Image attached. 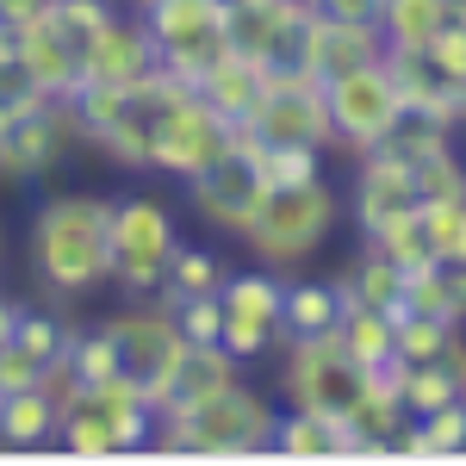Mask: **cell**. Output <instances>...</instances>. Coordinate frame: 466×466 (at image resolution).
I'll return each instance as SVG.
<instances>
[{
    "instance_id": "1",
    "label": "cell",
    "mask_w": 466,
    "mask_h": 466,
    "mask_svg": "<svg viewBox=\"0 0 466 466\" xmlns=\"http://www.w3.org/2000/svg\"><path fill=\"white\" fill-rule=\"evenodd\" d=\"M25 268L50 305H87L112 287V193L100 187H50L25 218Z\"/></svg>"
},
{
    "instance_id": "2",
    "label": "cell",
    "mask_w": 466,
    "mask_h": 466,
    "mask_svg": "<svg viewBox=\"0 0 466 466\" xmlns=\"http://www.w3.org/2000/svg\"><path fill=\"white\" fill-rule=\"evenodd\" d=\"M274 423H280V398L261 392L255 380H237L187 410H156V454H187V461L274 454Z\"/></svg>"
},
{
    "instance_id": "3",
    "label": "cell",
    "mask_w": 466,
    "mask_h": 466,
    "mask_svg": "<svg viewBox=\"0 0 466 466\" xmlns=\"http://www.w3.org/2000/svg\"><path fill=\"white\" fill-rule=\"evenodd\" d=\"M342 224H349V206H342L336 180L329 175L292 180V187H268L261 193V206L243 224L237 249L249 255V261H261V268H274V274H299L305 261H318L336 243Z\"/></svg>"
},
{
    "instance_id": "4",
    "label": "cell",
    "mask_w": 466,
    "mask_h": 466,
    "mask_svg": "<svg viewBox=\"0 0 466 466\" xmlns=\"http://www.w3.org/2000/svg\"><path fill=\"white\" fill-rule=\"evenodd\" d=\"M180 206L162 187H125L112 193V287L125 305L156 299L162 287V268L180 249Z\"/></svg>"
},
{
    "instance_id": "5",
    "label": "cell",
    "mask_w": 466,
    "mask_h": 466,
    "mask_svg": "<svg viewBox=\"0 0 466 466\" xmlns=\"http://www.w3.org/2000/svg\"><path fill=\"white\" fill-rule=\"evenodd\" d=\"M323 100H329V149L336 156H367V149L392 144L398 118H404V94H398V75L386 56L323 81Z\"/></svg>"
},
{
    "instance_id": "6",
    "label": "cell",
    "mask_w": 466,
    "mask_h": 466,
    "mask_svg": "<svg viewBox=\"0 0 466 466\" xmlns=\"http://www.w3.org/2000/svg\"><path fill=\"white\" fill-rule=\"evenodd\" d=\"M230 144H237V125L218 106H206V94L175 87L162 100V112H156V131H149V175L180 187V180L199 175L206 162H218Z\"/></svg>"
},
{
    "instance_id": "7",
    "label": "cell",
    "mask_w": 466,
    "mask_h": 466,
    "mask_svg": "<svg viewBox=\"0 0 466 466\" xmlns=\"http://www.w3.org/2000/svg\"><path fill=\"white\" fill-rule=\"evenodd\" d=\"M106 329H112V349H118V373L131 386H144L149 404H162L180 360H187V336H180L175 311L156 305V299H137V305L118 299V311H106Z\"/></svg>"
},
{
    "instance_id": "8",
    "label": "cell",
    "mask_w": 466,
    "mask_h": 466,
    "mask_svg": "<svg viewBox=\"0 0 466 466\" xmlns=\"http://www.w3.org/2000/svg\"><path fill=\"white\" fill-rule=\"evenodd\" d=\"M243 144H299V149H323L329 156V100L323 81L305 69H268L255 112L237 125Z\"/></svg>"
},
{
    "instance_id": "9",
    "label": "cell",
    "mask_w": 466,
    "mask_h": 466,
    "mask_svg": "<svg viewBox=\"0 0 466 466\" xmlns=\"http://www.w3.org/2000/svg\"><path fill=\"white\" fill-rule=\"evenodd\" d=\"M274 398L280 404H299V410H355L360 386H367V367H360L336 336L323 342H280L274 349Z\"/></svg>"
},
{
    "instance_id": "10",
    "label": "cell",
    "mask_w": 466,
    "mask_h": 466,
    "mask_svg": "<svg viewBox=\"0 0 466 466\" xmlns=\"http://www.w3.org/2000/svg\"><path fill=\"white\" fill-rule=\"evenodd\" d=\"M261 193H268V180L255 168V144H243V137L224 149L218 162H206L193 180H180V206L199 218L218 243H237L243 237V224L255 218Z\"/></svg>"
},
{
    "instance_id": "11",
    "label": "cell",
    "mask_w": 466,
    "mask_h": 466,
    "mask_svg": "<svg viewBox=\"0 0 466 466\" xmlns=\"http://www.w3.org/2000/svg\"><path fill=\"white\" fill-rule=\"evenodd\" d=\"M280 292H287V274H274L261 261H237L224 292H218V305H224V336L218 342L243 367L274 360V349H280Z\"/></svg>"
},
{
    "instance_id": "12",
    "label": "cell",
    "mask_w": 466,
    "mask_h": 466,
    "mask_svg": "<svg viewBox=\"0 0 466 466\" xmlns=\"http://www.w3.org/2000/svg\"><path fill=\"white\" fill-rule=\"evenodd\" d=\"M144 25L156 37L162 69L175 75V81H187V87H199V75L230 50V37H224V0H149Z\"/></svg>"
},
{
    "instance_id": "13",
    "label": "cell",
    "mask_w": 466,
    "mask_h": 466,
    "mask_svg": "<svg viewBox=\"0 0 466 466\" xmlns=\"http://www.w3.org/2000/svg\"><path fill=\"white\" fill-rule=\"evenodd\" d=\"M342 206H349V224H355V237H373V230H386L392 218L417 212L423 206V187H417V162L410 156H398L392 144L367 149L355 156V168H349V187H342Z\"/></svg>"
},
{
    "instance_id": "14",
    "label": "cell",
    "mask_w": 466,
    "mask_h": 466,
    "mask_svg": "<svg viewBox=\"0 0 466 466\" xmlns=\"http://www.w3.org/2000/svg\"><path fill=\"white\" fill-rule=\"evenodd\" d=\"M69 144H81L69 106L63 100H37L19 118H6V131H0V180L6 187H44L56 175V162L69 156Z\"/></svg>"
},
{
    "instance_id": "15",
    "label": "cell",
    "mask_w": 466,
    "mask_h": 466,
    "mask_svg": "<svg viewBox=\"0 0 466 466\" xmlns=\"http://www.w3.org/2000/svg\"><path fill=\"white\" fill-rule=\"evenodd\" d=\"M13 56L25 63V75H32V87L44 94V100H69L75 87H81L87 44L56 19V6H44V13H32L25 25H13Z\"/></svg>"
},
{
    "instance_id": "16",
    "label": "cell",
    "mask_w": 466,
    "mask_h": 466,
    "mask_svg": "<svg viewBox=\"0 0 466 466\" xmlns=\"http://www.w3.org/2000/svg\"><path fill=\"white\" fill-rule=\"evenodd\" d=\"M156 75H162L156 37H149L144 13H131V6L87 44V63H81V81H94V87H144Z\"/></svg>"
},
{
    "instance_id": "17",
    "label": "cell",
    "mask_w": 466,
    "mask_h": 466,
    "mask_svg": "<svg viewBox=\"0 0 466 466\" xmlns=\"http://www.w3.org/2000/svg\"><path fill=\"white\" fill-rule=\"evenodd\" d=\"M380 56H386V37H380V25H355V19L305 13V75L336 81V75L360 69V63H380Z\"/></svg>"
},
{
    "instance_id": "18",
    "label": "cell",
    "mask_w": 466,
    "mask_h": 466,
    "mask_svg": "<svg viewBox=\"0 0 466 466\" xmlns=\"http://www.w3.org/2000/svg\"><path fill=\"white\" fill-rule=\"evenodd\" d=\"M75 398L106 423L118 454H149V448H156V404H149V392L131 386L125 373H112V380H100V386H87V392H75Z\"/></svg>"
},
{
    "instance_id": "19",
    "label": "cell",
    "mask_w": 466,
    "mask_h": 466,
    "mask_svg": "<svg viewBox=\"0 0 466 466\" xmlns=\"http://www.w3.org/2000/svg\"><path fill=\"white\" fill-rule=\"evenodd\" d=\"M349 311V299L336 287V274H287V292H280V342H323L336 336V323Z\"/></svg>"
},
{
    "instance_id": "20",
    "label": "cell",
    "mask_w": 466,
    "mask_h": 466,
    "mask_svg": "<svg viewBox=\"0 0 466 466\" xmlns=\"http://www.w3.org/2000/svg\"><path fill=\"white\" fill-rule=\"evenodd\" d=\"M274 454H287V461H342V454H360V430L342 410H299V404H280Z\"/></svg>"
},
{
    "instance_id": "21",
    "label": "cell",
    "mask_w": 466,
    "mask_h": 466,
    "mask_svg": "<svg viewBox=\"0 0 466 466\" xmlns=\"http://www.w3.org/2000/svg\"><path fill=\"white\" fill-rule=\"evenodd\" d=\"M230 255L206 243V237H180V249L168 255V268H162V287H156V305H193V299H218L224 280H230Z\"/></svg>"
},
{
    "instance_id": "22",
    "label": "cell",
    "mask_w": 466,
    "mask_h": 466,
    "mask_svg": "<svg viewBox=\"0 0 466 466\" xmlns=\"http://www.w3.org/2000/svg\"><path fill=\"white\" fill-rule=\"evenodd\" d=\"M56 423H63V398L50 392L44 380L0 392V448L6 454H44L56 448Z\"/></svg>"
},
{
    "instance_id": "23",
    "label": "cell",
    "mask_w": 466,
    "mask_h": 466,
    "mask_svg": "<svg viewBox=\"0 0 466 466\" xmlns=\"http://www.w3.org/2000/svg\"><path fill=\"white\" fill-rule=\"evenodd\" d=\"M386 63H392V75H398L404 106H423V112H435V118H448L454 131H466V87L435 69L430 50H386Z\"/></svg>"
},
{
    "instance_id": "24",
    "label": "cell",
    "mask_w": 466,
    "mask_h": 466,
    "mask_svg": "<svg viewBox=\"0 0 466 466\" xmlns=\"http://www.w3.org/2000/svg\"><path fill=\"white\" fill-rule=\"evenodd\" d=\"M249 367L230 355L224 342H187V360H180L175 386H168V398L156 404V410H187V404H199V398L224 392V386H237Z\"/></svg>"
},
{
    "instance_id": "25",
    "label": "cell",
    "mask_w": 466,
    "mask_h": 466,
    "mask_svg": "<svg viewBox=\"0 0 466 466\" xmlns=\"http://www.w3.org/2000/svg\"><path fill=\"white\" fill-rule=\"evenodd\" d=\"M261 81H268V63H255V56H243V50H224L212 69L199 75L193 94H206V106H218L230 125H243V118L255 112V100H261Z\"/></svg>"
},
{
    "instance_id": "26",
    "label": "cell",
    "mask_w": 466,
    "mask_h": 466,
    "mask_svg": "<svg viewBox=\"0 0 466 466\" xmlns=\"http://www.w3.org/2000/svg\"><path fill=\"white\" fill-rule=\"evenodd\" d=\"M404 280H410V274H404L398 261H386L373 243H360V249L336 268V287H342L349 305H373V311H392V318H398V305H404Z\"/></svg>"
},
{
    "instance_id": "27",
    "label": "cell",
    "mask_w": 466,
    "mask_h": 466,
    "mask_svg": "<svg viewBox=\"0 0 466 466\" xmlns=\"http://www.w3.org/2000/svg\"><path fill=\"white\" fill-rule=\"evenodd\" d=\"M392 454H410V461H454V454H466V398L410 417Z\"/></svg>"
},
{
    "instance_id": "28",
    "label": "cell",
    "mask_w": 466,
    "mask_h": 466,
    "mask_svg": "<svg viewBox=\"0 0 466 466\" xmlns=\"http://www.w3.org/2000/svg\"><path fill=\"white\" fill-rule=\"evenodd\" d=\"M336 342L360 360V367H386L398 355V323L392 311H373V305H349L336 323Z\"/></svg>"
},
{
    "instance_id": "29",
    "label": "cell",
    "mask_w": 466,
    "mask_h": 466,
    "mask_svg": "<svg viewBox=\"0 0 466 466\" xmlns=\"http://www.w3.org/2000/svg\"><path fill=\"white\" fill-rule=\"evenodd\" d=\"M441 25H448V0H380L386 50H423Z\"/></svg>"
},
{
    "instance_id": "30",
    "label": "cell",
    "mask_w": 466,
    "mask_h": 466,
    "mask_svg": "<svg viewBox=\"0 0 466 466\" xmlns=\"http://www.w3.org/2000/svg\"><path fill=\"white\" fill-rule=\"evenodd\" d=\"M398 392H404V410H410V417H423V410H441V404L466 398V386L441 367V360H404Z\"/></svg>"
},
{
    "instance_id": "31",
    "label": "cell",
    "mask_w": 466,
    "mask_h": 466,
    "mask_svg": "<svg viewBox=\"0 0 466 466\" xmlns=\"http://www.w3.org/2000/svg\"><path fill=\"white\" fill-rule=\"evenodd\" d=\"M360 243H373V249L386 255V261H398L404 274H423V268H435V249H430V230H423V212L392 218L386 230H373V237H360Z\"/></svg>"
},
{
    "instance_id": "32",
    "label": "cell",
    "mask_w": 466,
    "mask_h": 466,
    "mask_svg": "<svg viewBox=\"0 0 466 466\" xmlns=\"http://www.w3.org/2000/svg\"><path fill=\"white\" fill-rule=\"evenodd\" d=\"M398 360H435L466 323H448V318H430V311H398Z\"/></svg>"
},
{
    "instance_id": "33",
    "label": "cell",
    "mask_w": 466,
    "mask_h": 466,
    "mask_svg": "<svg viewBox=\"0 0 466 466\" xmlns=\"http://www.w3.org/2000/svg\"><path fill=\"white\" fill-rule=\"evenodd\" d=\"M323 162H329L323 149H299V144H255V168H261V180H268V187L318 180V175H329Z\"/></svg>"
},
{
    "instance_id": "34",
    "label": "cell",
    "mask_w": 466,
    "mask_h": 466,
    "mask_svg": "<svg viewBox=\"0 0 466 466\" xmlns=\"http://www.w3.org/2000/svg\"><path fill=\"white\" fill-rule=\"evenodd\" d=\"M461 137L448 118H435V112L423 106H404V118H398V131H392V149L398 156H410V162H423V156H435V149H448Z\"/></svg>"
},
{
    "instance_id": "35",
    "label": "cell",
    "mask_w": 466,
    "mask_h": 466,
    "mask_svg": "<svg viewBox=\"0 0 466 466\" xmlns=\"http://www.w3.org/2000/svg\"><path fill=\"white\" fill-rule=\"evenodd\" d=\"M417 212H423V230H430L435 261L466 255V193H454V199H423Z\"/></svg>"
},
{
    "instance_id": "36",
    "label": "cell",
    "mask_w": 466,
    "mask_h": 466,
    "mask_svg": "<svg viewBox=\"0 0 466 466\" xmlns=\"http://www.w3.org/2000/svg\"><path fill=\"white\" fill-rule=\"evenodd\" d=\"M417 187H423V199H454V193H466V156L454 144L423 156L417 162Z\"/></svg>"
},
{
    "instance_id": "37",
    "label": "cell",
    "mask_w": 466,
    "mask_h": 466,
    "mask_svg": "<svg viewBox=\"0 0 466 466\" xmlns=\"http://www.w3.org/2000/svg\"><path fill=\"white\" fill-rule=\"evenodd\" d=\"M44 373H50V360H37L32 349H25V342H13V336L0 342V392H19V386H37Z\"/></svg>"
},
{
    "instance_id": "38",
    "label": "cell",
    "mask_w": 466,
    "mask_h": 466,
    "mask_svg": "<svg viewBox=\"0 0 466 466\" xmlns=\"http://www.w3.org/2000/svg\"><path fill=\"white\" fill-rule=\"evenodd\" d=\"M423 50H430V63L448 75V81H461V87H466V25H454V19H448V25L423 44Z\"/></svg>"
},
{
    "instance_id": "39",
    "label": "cell",
    "mask_w": 466,
    "mask_h": 466,
    "mask_svg": "<svg viewBox=\"0 0 466 466\" xmlns=\"http://www.w3.org/2000/svg\"><path fill=\"white\" fill-rule=\"evenodd\" d=\"M175 323L187 342H218L224 336V305L218 299H193V305H175Z\"/></svg>"
},
{
    "instance_id": "40",
    "label": "cell",
    "mask_w": 466,
    "mask_h": 466,
    "mask_svg": "<svg viewBox=\"0 0 466 466\" xmlns=\"http://www.w3.org/2000/svg\"><path fill=\"white\" fill-rule=\"evenodd\" d=\"M311 13H329V19H355V25H380V0H318Z\"/></svg>"
},
{
    "instance_id": "41",
    "label": "cell",
    "mask_w": 466,
    "mask_h": 466,
    "mask_svg": "<svg viewBox=\"0 0 466 466\" xmlns=\"http://www.w3.org/2000/svg\"><path fill=\"white\" fill-rule=\"evenodd\" d=\"M435 274L448 280V292H454V311H461V323H466V255H454V261H435Z\"/></svg>"
},
{
    "instance_id": "42",
    "label": "cell",
    "mask_w": 466,
    "mask_h": 466,
    "mask_svg": "<svg viewBox=\"0 0 466 466\" xmlns=\"http://www.w3.org/2000/svg\"><path fill=\"white\" fill-rule=\"evenodd\" d=\"M44 6H50V0H0V25L13 32V25H25V19H32V13H44Z\"/></svg>"
},
{
    "instance_id": "43",
    "label": "cell",
    "mask_w": 466,
    "mask_h": 466,
    "mask_svg": "<svg viewBox=\"0 0 466 466\" xmlns=\"http://www.w3.org/2000/svg\"><path fill=\"white\" fill-rule=\"evenodd\" d=\"M19 311H25V305H19V299H6V292H0V342H6V336H13V323H19Z\"/></svg>"
},
{
    "instance_id": "44",
    "label": "cell",
    "mask_w": 466,
    "mask_h": 466,
    "mask_svg": "<svg viewBox=\"0 0 466 466\" xmlns=\"http://www.w3.org/2000/svg\"><path fill=\"white\" fill-rule=\"evenodd\" d=\"M274 6H287V13H311L318 0H274Z\"/></svg>"
},
{
    "instance_id": "45",
    "label": "cell",
    "mask_w": 466,
    "mask_h": 466,
    "mask_svg": "<svg viewBox=\"0 0 466 466\" xmlns=\"http://www.w3.org/2000/svg\"><path fill=\"white\" fill-rule=\"evenodd\" d=\"M0 280H6V218H0Z\"/></svg>"
},
{
    "instance_id": "46",
    "label": "cell",
    "mask_w": 466,
    "mask_h": 466,
    "mask_svg": "<svg viewBox=\"0 0 466 466\" xmlns=\"http://www.w3.org/2000/svg\"><path fill=\"white\" fill-rule=\"evenodd\" d=\"M125 6H131V13H144V6H149V0H125Z\"/></svg>"
}]
</instances>
